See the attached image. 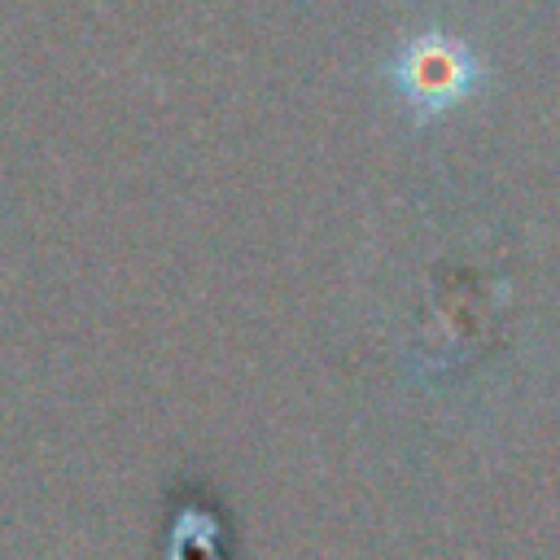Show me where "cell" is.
Returning <instances> with one entry per match:
<instances>
[{"label": "cell", "instance_id": "6da1fadb", "mask_svg": "<svg viewBox=\"0 0 560 560\" xmlns=\"http://www.w3.org/2000/svg\"><path fill=\"white\" fill-rule=\"evenodd\" d=\"M389 83L416 122H433L451 114L455 105H464L486 83V66L459 35L433 26V31L411 35L394 52Z\"/></svg>", "mask_w": 560, "mask_h": 560}]
</instances>
